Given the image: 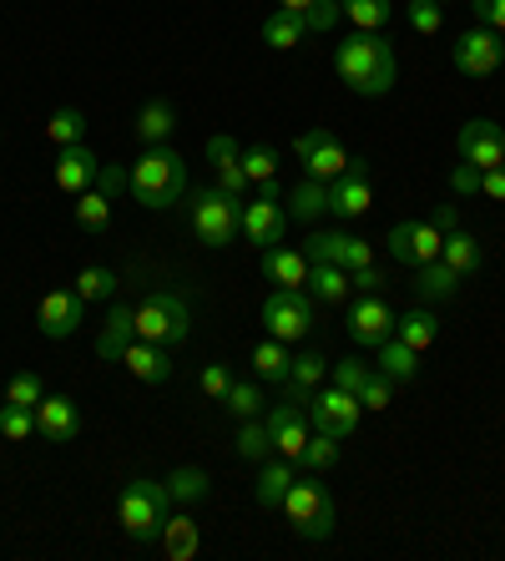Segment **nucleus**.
<instances>
[{"mask_svg":"<svg viewBox=\"0 0 505 561\" xmlns=\"http://www.w3.org/2000/svg\"><path fill=\"white\" fill-rule=\"evenodd\" d=\"M375 369L389 375L394 385H415L420 379V354L400 340H385V344H375Z\"/></svg>","mask_w":505,"mask_h":561,"instance_id":"28","label":"nucleus"},{"mask_svg":"<svg viewBox=\"0 0 505 561\" xmlns=\"http://www.w3.org/2000/svg\"><path fill=\"white\" fill-rule=\"evenodd\" d=\"M288 208L284 197H253V203H243V238L248 243H259V249H278L288 238Z\"/></svg>","mask_w":505,"mask_h":561,"instance_id":"16","label":"nucleus"},{"mask_svg":"<svg viewBox=\"0 0 505 561\" xmlns=\"http://www.w3.org/2000/svg\"><path fill=\"white\" fill-rule=\"evenodd\" d=\"M218 193H228V197H238V203H248V172H243V162H218Z\"/></svg>","mask_w":505,"mask_h":561,"instance_id":"50","label":"nucleus"},{"mask_svg":"<svg viewBox=\"0 0 505 561\" xmlns=\"http://www.w3.org/2000/svg\"><path fill=\"white\" fill-rule=\"evenodd\" d=\"M298 466L313 470V476L334 470V466H338V440H334V435H319V431H313L309 445H303V456H298Z\"/></svg>","mask_w":505,"mask_h":561,"instance_id":"40","label":"nucleus"},{"mask_svg":"<svg viewBox=\"0 0 505 561\" xmlns=\"http://www.w3.org/2000/svg\"><path fill=\"white\" fill-rule=\"evenodd\" d=\"M288 369H294V344L273 340V334L253 344V375H259V379H268V385H284Z\"/></svg>","mask_w":505,"mask_h":561,"instance_id":"30","label":"nucleus"},{"mask_svg":"<svg viewBox=\"0 0 505 561\" xmlns=\"http://www.w3.org/2000/svg\"><path fill=\"white\" fill-rule=\"evenodd\" d=\"M278 11H294V15H309L313 0H278Z\"/></svg>","mask_w":505,"mask_h":561,"instance_id":"61","label":"nucleus"},{"mask_svg":"<svg viewBox=\"0 0 505 561\" xmlns=\"http://www.w3.org/2000/svg\"><path fill=\"white\" fill-rule=\"evenodd\" d=\"M470 11H475V26H491L505 41V0H470Z\"/></svg>","mask_w":505,"mask_h":561,"instance_id":"53","label":"nucleus"},{"mask_svg":"<svg viewBox=\"0 0 505 561\" xmlns=\"http://www.w3.org/2000/svg\"><path fill=\"white\" fill-rule=\"evenodd\" d=\"M238 460H253V466H263V460L273 456V435H268V425H263L259 415L253 420H243V431H238Z\"/></svg>","mask_w":505,"mask_h":561,"instance_id":"38","label":"nucleus"},{"mask_svg":"<svg viewBox=\"0 0 505 561\" xmlns=\"http://www.w3.org/2000/svg\"><path fill=\"white\" fill-rule=\"evenodd\" d=\"M303 21H309V31L329 36V31H334L338 21H344V5H338V0H313V11L303 15Z\"/></svg>","mask_w":505,"mask_h":561,"instance_id":"52","label":"nucleus"},{"mask_svg":"<svg viewBox=\"0 0 505 561\" xmlns=\"http://www.w3.org/2000/svg\"><path fill=\"white\" fill-rule=\"evenodd\" d=\"M208 157H213V168H218V162H238V157H243V147H238L228 131H213V137H208Z\"/></svg>","mask_w":505,"mask_h":561,"instance_id":"56","label":"nucleus"},{"mask_svg":"<svg viewBox=\"0 0 505 561\" xmlns=\"http://www.w3.org/2000/svg\"><path fill=\"white\" fill-rule=\"evenodd\" d=\"M319 304L338 309V304L354 299V284H349V268H338V263H309V284H303Z\"/></svg>","mask_w":505,"mask_h":561,"instance_id":"27","label":"nucleus"},{"mask_svg":"<svg viewBox=\"0 0 505 561\" xmlns=\"http://www.w3.org/2000/svg\"><path fill=\"white\" fill-rule=\"evenodd\" d=\"M36 435H46L51 445H66L81 435V410L71 394H46L36 405Z\"/></svg>","mask_w":505,"mask_h":561,"instance_id":"19","label":"nucleus"},{"mask_svg":"<svg viewBox=\"0 0 505 561\" xmlns=\"http://www.w3.org/2000/svg\"><path fill=\"white\" fill-rule=\"evenodd\" d=\"M41 400H46V385H41L36 369H21V375L5 379V405H26V410H36Z\"/></svg>","mask_w":505,"mask_h":561,"instance_id":"41","label":"nucleus"},{"mask_svg":"<svg viewBox=\"0 0 505 561\" xmlns=\"http://www.w3.org/2000/svg\"><path fill=\"white\" fill-rule=\"evenodd\" d=\"M197 385H203V394H208V400H218V405H222V394H228V385H233V365H203Z\"/></svg>","mask_w":505,"mask_h":561,"instance_id":"51","label":"nucleus"},{"mask_svg":"<svg viewBox=\"0 0 505 561\" xmlns=\"http://www.w3.org/2000/svg\"><path fill=\"white\" fill-rule=\"evenodd\" d=\"M284 511L303 541H329V536H334V496H329V485L319 481L313 470L294 476V485H288V496H284Z\"/></svg>","mask_w":505,"mask_h":561,"instance_id":"5","label":"nucleus"},{"mask_svg":"<svg viewBox=\"0 0 505 561\" xmlns=\"http://www.w3.org/2000/svg\"><path fill=\"white\" fill-rule=\"evenodd\" d=\"M415 294L420 299H455V294H460V274H455L450 263L445 259H435V263H420L415 268Z\"/></svg>","mask_w":505,"mask_h":561,"instance_id":"31","label":"nucleus"},{"mask_svg":"<svg viewBox=\"0 0 505 561\" xmlns=\"http://www.w3.org/2000/svg\"><path fill=\"white\" fill-rule=\"evenodd\" d=\"M324 213H329V183H319V178H303L288 193V218L294 222H319Z\"/></svg>","mask_w":505,"mask_h":561,"instance_id":"32","label":"nucleus"},{"mask_svg":"<svg viewBox=\"0 0 505 561\" xmlns=\"http://www.w3.org/2000/svg\"><path fill=\"white\" fill-rule=\"evenodd\" d=\"M263 425H268L273 435V456H284L298 466V456H303V445H309V410L294 405V400H284V405H273L268 415H263Z\"/></svg>","mask_w":505,"mask_h":561,"instance_id":"15","label":"nucleus"},{"mask_svg":"<svg viewBox=\"0 0 505 561\" xmlns=\"http://www.w3.org/2000/svg\"><path fill=\"white\" fill-rule=\"evenodd\" d=\"M131 131L142 137L147 147H162L172 142V131H177V106L168 102V96H152V102L137 112V122H131Z\"/></svg>","mask_w":505,"mask_h":561,"instance_id":"26","label":"nucleus"},{"mask_svg":"<svg viewBox=\"0 0 505 561\" xmlns=\"http://www.w3.org/2000/svg\"><path fill=\"white\" fill-rule=\"evenodd\" d=\"M385 243H389V259L404 263V268L415 274L420 263H435V259H440L445 233H440V228H435L429 218H410V222H394Z\"/></svg>","mask_w":505,"mask_h":561,"instance_id":"9","label":"nucleus"},{"mask_svg":"<svg viewBox=\"0 0 505 561\" xmlns=\"http://www.w3.org/2000/svg\"><path fill=\"white\" fill-rule=\"evenodd\" d=\"M435 228H440V233H455V228H460V208H455V203H445V208H435Z\"/></svg>","mask_w":505,"mask_h":561,"instance_id":"60","label":"nucleus"},{"mask_svg":"<svg viewBox=\"0 0 505 561\" xmlns=\"http://www.w3.org/2000/svg\"><path fill=\"white\" fill-rule=\"evenodd\" d=\"M243 172H248V183H268V178H278V152H273L268 142H253V147H243Z\"/></svg>","mask_w":505,"mask_h":561,"instance_id":"44","label":"nucleus"},{"mask_svg":"<svg viewBox=\"0 0 505 561\" xmlns=\"http://www.w3.org/2000/svg\"><path fill=\"white\" fill-rule=\"evenodd\" d=\"M222 405H228V415L253 420L263 410V390L253 385V379H233V385H228V394H222Z\"/></svg>","mask_w":505,"mask_h":561,"instance_id":"42","label":"nucleus"},{"mask_svg":"<svg viewBox=\"0 0 505 561\" xmlns=\"http://www.w3.org/2000/svg\"><path fill=\"white\" fill-rule=\"evenodd\" d=\"M294 157L303 162V172L309 178H319V183H334L338 172L349 168V152H344V142H338L329 127H309L294 137Z\"/></svg>","mask_w":505,"mask_h":561,"instance_id":"11","label":"nucleus"},{"mask_svg":"<svg viewBox=\"0 0 505 561\" xmlns=\"http://www.w3.org/2000/svg\"><path fill=\"white\" fill-rule=\"evenodd\" d=\"M394 340H400V344H410V350H415V354H425L429 344L440 340V313H435V309H425V304H415V309L394 313Z\"/></svg>","mask_w":505,"mask_h":561,"instance_id":"23","label":"nucleus"},{"mask_svg":"<svg viewBox=\"0 0 505 561\" xmlns=\"http://www.w3.org/2000/svg\"><path fill=\"white\" fill-rule=\"evenodd\" d=\"M187 222H193V233L203 249H228L238 233H243V203L218 187H203L193 197V208H187Z\"/></svg>","mask_w":505,"mask_h":561,"instance_id":"6","label":"nucleus"},{"mask_svg":"<svg viewBox=\"0 0 505 561\" xmlns=\"http://www.w3.org/2000/svg\"><path fill=\"white\" fill-rule=\"evenodd\" d=\"M435 5H450V0H435Z\"/></svg>","mask_w":505,"mask_h":561,"instance_id":"62","label":"nucleus"},{"mask_svg":"<svg viewBox=\"0 0 505 561\" xmlns=\"http://www.w3.org/2000/svg\"><path fill=\"white\" fill-rule=\"evenodd\" d=\"M364 263H375V243H364V238H354L349 233V249H344V263H338V268H364Z\"/></svg>","mask_w":505,"mask_h":561,"instance_id":"57","label":"nucleus"},{"mask_svg":"<svg viewBox=\"0 0 505 561\" xmlns=\"http://www.w3.org/2000/svg\"><path fill=\"white\" fill-rule=\"evenodd\" d=\"M122 365L131 369V379H142V385H168L172 350L168 344H152V340H131L127 350H122Z\"/></svg>","mask_w":505,"mask_h":561,"instance_id":"20","label":"nucleus"},{"mask_svg":"<svg viewBox=\"0 0 505 561\" xmlns=\"http://www.w3.org/2000/svg\"><path fill=\"white\" fill-rule=\"evenodd\" d=\"M344 21H354V31H385L394 15V0H338Z\"/></svg>","mask_w":505,"mask_h":561,"instance_id":"37","label":"nucleus"},{"mask_svg":"<svg viewBox=\"0 0 505 561\" xmlns=\"http://www.w3.org/2000/svg\"><path fill=\"white\" fill-rule=\"evenodd\" d=\"M480 193L495 197V203H505V162H501V168H485V172H480Z\"/></svg>","mask_w":505,"mask_h":561,"instance_id":"58","label":"nucleus"},{"mask_svg":"<svg viewBox=\"0 0 505 561\" xmlns=\"http://www.w3.org/2000/svg\"><path fill=\"white\" fill-rule=\"evenodd\" d=\"M455 152H460V162H470V168H501L505 162V127L491 117H470L466 127L455 131Z\"/></svg>","mask_w":505,"mask_h":561,"instance_id":"13","label":"nucleus"},{"mask_svg":"<svg viewBox=\"0 0 505 561\" xmlns=\"http://www.w3.org/2000/svg\"><path fill=\"white\" fill-rule=\"evenodd\" d=\"M137 340V309L131 304H117V309L106 313L102 334H96V359H122V350Z\"/></svg>","mask_w":505,"mask_h":561,"instance_id":"25","label":"nucleus"},{"mask_svg":"<svg viewBox=\"0 0 505 561\" xmlns=\"http://www.w3.org/2000/svg\"><path fill=\"white\" fill-rule=\"evenodd\" d=\"M329 379V359L324 354H294V369H288V379H284V394L294 400V405H303L309 410V400H313V390Z\"/></svg>","mask_w":505,"mask_h":561,"instance_id":"22","label":"nucleus"},{"mask_svg":"<svg viewBox=\"0 0 505 561\" xmlns=\"http://www.w3.org/2000/svg\"><path fill=\"white\" fill-rule=\"evenodd\" d=\"M450 193L455 197H475L480 193V168H470V162H455V168H450Z\"/></svg>","mask_w":505,"mask_h":561,"instance_id":"54","label":"nucleus"},{"mask_svg":"<svg viewBox=\"0 0 505 561\" xmlns=\"http://www.w3.org/2000/svg\"><path fill=\"white\" fill-rule=\"evenodd\" d=\"M359 405H364V410H389V405H394V379H389V375H379V369H375V375L364 379Z\"/></svg>","mask_w":505,"mask_h":561,"instance_id":"49","label":"nucleus"},{"mask_svg":"<svg viewBox=\"0 0 505 561\" xmlns=\"http://www.w3.org/2000/svg\"><path fill=\"white\" fill-rule=\"evenodd\" d=\"M162 551H168V561H193L197 551H203V526L193 522V516H168V526H162Z\"/></svg>","mask_w":505,"mask_h":561,"instance_id":"29","label":"nucleus"},{"mask_svg":"<svg viewBox=\"0 0 505 561\" xmlns=\"http://www.w3.org/2000/svg\"><path fill=\"white\" fill-rule=\"evenodd\" d=\"M81 324H87V299H81L77 288H51L36 304V329L46 340H71Z\"/></svg>","mask_w":505,"mask_h":561,"instance_id":"14","label":"nucleus"},{"mask_svg":"<svg viewBox=\"0 0 505 561\" xmlns=\"http://www.w3.org/2000/svg\"><path fill=\"white\" fill-rule=\"evenodd\" d=\"M0 435L5 440H31L36 435V410H26V405H0Z\"/></svg>","mask_w":505,"mask_h":561,"instance_id":"46","label":"nucleus"},{"mask_svg":"<svg viewBox=\"0 0 505 561\" xmlns=\"http://www.w3.org/2000/svg\"><path fill=\"white\" fill-rule=\"evenodd\" d=\"M117 516H122V526H127V536L137 541V547H152L157 536H162V526H168V516H172L168 481H147V476L127 481L122 485V501H117Z\"/></svg>","mask_w":505,"mask_h":561,"instance_id":"3","label":"nucleus"},{"mask_svg":"<svg viewBox=\"0 0 505 561\" xmlns=\"http://www.w3.org/2000/svg\"><path fill=\"white\" fill-rule=\"evenodd\" d=\"M96 187H102L106 197H117L122 187H131V172H122V168H106V162H102V178H96Z\"/></svg>","mask_w":505,"mask_h":561,"instance_id":"59","label":"nucleus"},{"mask_svg":"<svg viewBox=\"0 0 505 561\" xmlns=\"http://www.w3.org/2000/svg\"><path fill=\"white\" fill-rule=\"evenodd\" d=\"M329 375H334V385H338V390L359 394V390H364V379L375 375V369H369V365H364V359H354V354H349V359H334V365H329Z\"/></svg>","mask_w":505,"mask_h":561,"instance_id":"48","label":"nucleus"},{"mask_svg":"<svg viewBox=\"0 0 505 561\" xmlns=\"http://www.w3.org/2000/svg\"><path fill=\"white\" fill-rule=\"evenodd\" d=\"M334 71L354 96H369V102L394 92V77H400L394 51H389V41L379 36V31H349V36H338Z\"/></svg>","mask_w":505,"mask_h":561,"instance_id":"1","label":"nucleus"},{"mask_svg":"<svg viewBox=\"0 0 505 561\" xmlns=\"http://www.w3.org/2000/svg\"><path fill=\"white\" fill-rule=\"evenodd\" d=\"M404 15H410V31H420V36L445 31V5H435V0H404Z\"/></svg>","mask_w":505,"mask_h":561,"instance_id":"45","label":"nucleus"},{"mask_svg":"<svg viewBox=\"0 0 505 561\" xmlns=\"http://www.w3.org/2000/svg\"><path fill=\"white\" fill-rule=\"evenodd\" d=\"M77 228H87V233H106L112 228V197L102 187H87L77 197Z\"/></svg>","mask_w":505,"mask_h":561,"instance_id":"36","label":"nucleus"},{"mask_svg":"<svg viewBox=\"0 0 505 561\" xmlns=\"http://www.w3.org/2000/svg\"><path fill=\"white\" fill-rule=\"evenodd\" d=\"M294 476H298L294 460H284V456L273 460L268 456L259 466V481H253V501H259L263 511H278V506H284V496H288V485H294Z\"/></svg>","mask_w":505,"mask_h":561,"instance_id":"24","label":"nucleus"},{"mask_svg":"<svg viewBox=\"0 0 505 561\" xmlns=\"http://www.w3.org/2000/svg\"><path fill=\"white\" fill-rule=\"evenodd\" d=\"M375 208V178H369V157H349V168L329 183V213L334 218H364Z\"/></svg>","mask_w":505,"mask_h":561,"instance_id":"10","label":"nucleus"},{"mask_svg":"<svg viewBox=\"0 0 505 561\" xmlns=\"http://www.w3.org/2000/svg\"><path fill=\"white\" fill-rule=\"evenodd\" d=\"M259 319L273 340H284V344L309 340L313 334V294L309 288H273L268 299H263Z\"/></svg>","mask_w":505,"mask_h":561,"instance_id":"7","label":"nucleus"},{"mask_svg":"<svg viewBox=\"0 0 505 561\" xmlns=\"http://www.w3.org/2000/svg\"><path fill=\"white\" fill-rule=\"evenodd\" d=\"M263 41H268L273 51H294L298 41L309 36V21L303 15H294V11H273L268 21H263V31H259Z\"/></svg>","mask_w":505,"mask_h":561,"instance_id":"35","label":"nucleus"},{"mask_svg":"<svg viewBox=\"0 0 505 561\" xmlns=\"http://www.w3.org/2000/svg\"><path fill=\"white\" fill-rule=\"evenodd\" d=\"M46 137H51V147L87 142V117H81L77 106H61V112H51V122H46Z\"/></svg>","mask_w":505,"mask_h":561,"instance_id":"39","label":"nucleus"},{"mask_svg":"<svg viewBox=\"0 0 505 561\" xmlns=\"http://www.w3.org/2000/svg\"><path fill=\"white\" fill-rule=\"evenodd\" d=\"M168 491H172V506H197V501H208L213 476L203 466H177L168 476Z\"/></svg>","mask_w":505,"mask_h":561,"instance_id":"33","label":"nucleus"},{"mask_svg":"<svg viewBox=\"0 0 505 561\" xmlns=\"http://www.w3.org/2000/svg\"><path fill=\"white\" fill-rule=\"evenodd\" d=\"M344 249H349V233H313L303 243V259L309 263H344Z\"/></svg>","mask_w":505,"mask_h":561,"instance_id":"47","label":"nucleus"},{"mask_svg":"<svg viewBox=\"0 0 505 561\" xmlns=\"http://www.w3.org/2000/svg\"><path fill=\"white\" fill-rule=\"evenodd\" d=\"M263 278L278 288H303L309 284V259H303V249H288V243H278V249H263L259 259Z\"/></svg>","mask_w":505,"mask_h":561,"instance_id":"21","label":"nucleus"},{"mask_svg":"<svg viewBox=\"0 0 505 561\" xmlns=\"http://www.w3.org/2000/svg\"><path fill=\"white\" fill-rule=\"evenodd\" d=\"M450 56H455V71H460V77H495L505 61V41L495 36L491 26H470L455 36Z\"/></svg>","mask_w":505,"mask_h":561,"instance_id":"12","label":"nucleus"},{"mask_svg":"<svg viewBox=\"0 0 505 561\" xmlns=\"http://www.w3.org/2000/svg\"><path fill=\"white\" fill-rule=\"evenodd\" d=\"M440 259L450 263V268H455L460 278H470V274H480V263H485V253H480V243L466 233V228H455V233H445Z\"/></svg>","mask_w":505,"mask_h":561,"instance_id":"34","label":"nucleus"},{"mask_svg":"<svg viewBox=\"0 0 505 561\" xmlns=\"http://www.w3.org/2000/svg\"><path fill=\"white\" fill-rule=\"evenodd\" d=\"M77 294L87 304L117 299V274H112V268H81V274H77Z\"/></svg>","mask_w":505,"mask_h":561,"instance_id":"43","label":"nucleus"},{"mask_svg":"<svg viewBox=\"0 0 505 561\" xmlns=\"http://www.w3.org/2000/svg\"><path fill=\"white\" fill-rule=\"evenodd\" d=\"M349 284H354V294H385V274H379V263H364V268H354Z\"/></svg>","mask_w":505,"mask_h":561,"instance_id":"55","label":"nucleus"},{"mask_svg":"<svg viewBox=\"0 0 505 561\" xmlns=\"http://www.w3.org/2000/svg\"><path fill=\"white\" fill-rule=\"evenodd\" d=\"M359 415H364L359 394L338 390V385H319L309 400V425L319 435H334V440H349V435L359 431Z\"/></svg>","mask_w":505,"mask_h":561,"instance_id":"8","label":"nucleus"},{"mask_svg":"<svg viewBox=\"0 0 505 561\" xmlns=\"http://www.w3.org/2000/svg\"><path fill=\"white\" fill-rule=\"evenodd\" d=\"M131 197L142 203L147 213H168L187 197V162H182L177 147H147L137 162H131Z\"/></svg>","mask_w":505,"mask_h":561,"instance_id":"2","label":"nucleus"},{"mask_svg":"<svg viewBox=\"0 0 505 561\" xmlns=\"http://www.w3.org/2000/svg\"><path fill=\"white\" fill-rule=\"evenodd\" d=\"M56 187L61 193H71V197H81L87 187H96V178H102V157L91 152L87 142H71V147H61L56 152Z\"/></svg>","mask_w":505,"mask_h":561,"instance_id":"18","label":"nucleus"},{"mask_svg":"<svg viewBox=\"0 0 505 561\" xmlns=\"http://www.w3.org/2000/svg\"><path fill=\"white\" fill-rule=\"evenodd\" d=\"M349 340L375 350V344L394 340V309L385 304V294H359L349 309Z\"/></svg>","mask_w":505,"mask_h":561,"instance_id":"17","label":"nucleus"},{"mask_svg":"<svg viewBox=\"0 0 505 561\" xmlns=\"http://www.w3.org/2000/svg\"><path fill=\"white\" fill-rule=\"evenodd\" d=\"M187 334H193V304H187V294H177V288H152V294L137 304V340L177 350Z\"/></svg>","mask_w":505,"mask_h":561,"instance_id":"4","label":"nucleus"}]
</instances>
